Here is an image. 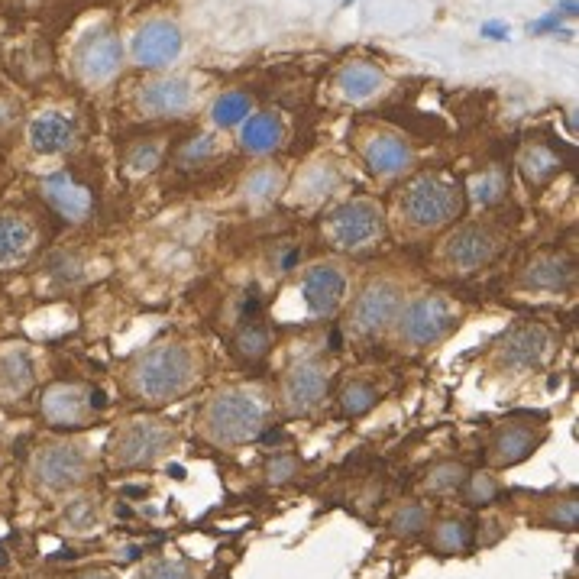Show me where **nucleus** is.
Returning a JSON list of instances; mask_svg holds the SVG:
<instances>
[{
  "mask_svg": "<svg viewBox=\"0 0 579 579\" xmlns=\"http://www.w3.org/2000/svg\"><path fill=\"white\" fill-rule=\"evenodd\" d=\"M243 191L253 204H263V201L275 198L282 191V175L275 172L272 165H259V169H253L250 175H246Z\"/></svg>",
  "mask_w": 579,
  "mask_h": 579,
  "instance_id": "nucleus-29",
  "label": "nucleus"
},
{
  "mask_svg": "<svg viewBox=\"0 0 579 579\" xmlns=\"http://www.w3.org/2000/svg\"><path fill=\"white\" fill-rule=\"evenodd\" d=\"M337 88H340V94L347 101L363 104L369 98H376V94L385 88V75L379 72L376 65H369V62H350V65L340 68Z\"/></svg>",
  "mask_w": 579,
  "mask_h": 579,
  "instance_id": "nucleus-23",
  "label": "nucleus"
},
{
  "mask_svg": "<svg viewBox=\"0 0 579 579\" xmlns=\"http://www.w3.org/2000/svg\"><path fill=\"white\" fill-rule=\"evenodd\" d=\"M4 563H7V554H4V547H0V567H4Z\"/></svg>",
  "mask_w": 579,
  "mask_h": 579,
  "instance_id": "nucleus-46",
  "label": "nucleus"
},
{
  "mask_svg": "<svg viewBox=\"0 0 579 579\" xmlns=\"http://www.w3.org/2000/svg\"><path fill=\"white\" fill-rule=\"evenodd\" d=\"M36 246V227L26 217L4 214L0 217V269H13L30 259Z\"/></svg>",
  "mask_w": 579,
  "mask_h": 579,
  "instance_id": "nucleus-21",
  "label": "nucleus"
},
{
  "mask_svg": "<svg viewBox=\"0 0 579 579\" xmlns=\"http://www.w3.org/2000/svg\"><path fill=\"white\" fill-rule=\"evenodd\" d=\"M201 350L188 340H159L127 369V392L143 405H169L185 398L201 379Z\"/></svg>",
  "mask_w": 579,
  "mask_h": 579,
  "instance_id": "nucleus-1",
  "label": "nucleus"
},
{
  "mask_svg": "<svg viewBox=\"0 0 579 579\" xmlns=\"http://www.w3.org/2000/svg\"><path fill=\"white\" fill-rule=\"evenodd\" d=\"M482 36H489V39H508V26H505V23H482Z\"/></svg>",
  "mask_w": 579,
  "mask_h": 579,
  "instance_id": "nucleus-43",
  "label": "nucleus"
},
{
  "mask_svg": "<svg viewBox=\"0 0 579 579\" xmlns=\"http://www.w3.org/2000/svg\"><path fill=\"white\" fill-rule=\"evenodd\" d=\"M269 405L256 389H220L204 402L198 415L201 437L214 447H243L266 431Z\"/></svg>",
  "mask_w": 579,
  "mask_h": 579,
  "instance_id": "nucleus-3",
  "label": "nucleus"
},
{
  "mask_svg": "<svg viewBox=\"0 0 579 579\" xmlns=\"http://www.w3.org/2000/svg\"><path fill=\"white\" fill-rule=\"evenodd\" d=\"M427 505H421V502H405L402 508H395V515H392V521H389V528H392V534H398V537H415V534H421L424 528H427Z\"/></svg>",
  "mask_w": 579,
  "mask_h": 579,
  "instance_id": "nucleus-30",
  "label": "nucleus"
},
{
  "mask_svg": "<svg viewBox=\"0 0 579 579\" xmlns=\"http://www.w3.org/2000/svg\"><path fill=\"white\" fill-rule=\"evenodd\" d=\"M43 198L52 204L55 211H59L65 220H88L91 211H94V198L85 185H78L68 172H55V175H46L43 178Z\"/></svg>",
  "mask_w": 579,
  "mask_h": 579,
  "instance_id": "nucleus-17",
  "label": "nucleus"
},
{
  "mask_svg": "<svg viewBox=\"0 0 579 579\" xmlns=\"http://www.w3.org/2000/svg\"><path fill=\"white\" fill-rule=\"evenodd\" d=\"M324 237L340 253H363L385 237V214L376 201L356 198L324 220Z\"/></svg>",
  "mask_w": 579,
  "mask_h": 579,
  "instance_id": "nucleus-7",
  "label": "nucleus"
},
{
  "mask_svg": "<svg viewBox=\"0 0 579 579\" xmlns=\"http://www.w3.org/2000/svg\"><path fill=\"white\" fill-rule=\"evenodd\" d=\"M466 473L460 463H437L431 473L424 479V489L434 492V495H447V492H457L463 482H466Z\"/></svg>",
  "mask_w": 579,
  "mask_h": 579,
  "instance_id": "nucleus-31",
  "label": "nucleus"
},
{
  "mask_svg": "<svg viewBox=\"0 0 579 579\" xmlns=\"http://www.w3.org/2000/svg\"><path fill=\"white\" fill-rule=\"evenodd\" d=\"M521 172H525L528 182L544 185L560 172V159L554 156V149H547L544 143H534L521 153Z\"/></svg>",
  "mask_w": 579,
  "mask_h": 579,
  "instance_id": "nucleus-27",
  "label": "nucleus"
},
{
  "mask_svg": "<svg viewBox=\"0 0 579 579\" xmlns=\"http://www.w3.org/2000/svg\"><path fill=\"white\" fill-rule=\"evenodd\" d=\"M560 7H563V13H567V17H573V13H576V0H560Z\"/></svg>",
  "mask_w": 579,
  "mask_h": 579,
  "instance_id": "nucleus-44",
  "label": "nucleus"
},
{
  "mask_svg": "<svg viewBox=\"0 0 579 579\" xmlns=\"http://www.w3.org/2000/svg\"><path fill=\"white\" fill-rule=\"evenodd\" d=\"M550 350H554V337L541 324H515L512 330H505L495 343V363L502 369H537Z\"/></svg>",
  "mask_w": 579,
  "mask_h": 579,
  "instance_id": "nucleus-12",
  "label": "nucleus"
},
{
  "mask_svg": "<svg viewBox=\"0 0 579 579\" xmlns=\"http://www.w3.org/2000/svg\"><path fill=\"white\" fill-rule=\"evenodd\" d=\"M317 175H321V178H305V182H301V198L317 201V198L330 195V188H334V172H330L327 165H321Z\"/></svg>",
  "mask_w": 579,
  "mask_h": 579,
  "instance_id": "nucleus-38",
  "label": "nucleus"
},
{
  "mask_svg": "<svg viewBox=\"0 0 579 579\" xmlns=\"http://www.w3.org/2000/svg\"><path fill=\"white\" fill-rule=\"evenodd\" d=\"M537 437L528 424H502L499 431H495L492 444H489V463L492 466H515L521 460H528L534 447H537Z\"/></svg>",
  "mask_w": 579,
  "mask_h": 579,
  "instance_id": "nucleus-20",
  "label": "nucleus"
},
{
  "mask_svg": "<svg viewBox=\"0 0 579 579\" xmlns=\"http://www.w3.org/2000/svg\"><path fill=\"white\" fill-rule=\"evenodd\" d=\"M94 525H98V502H94V499H75V502H68V508H65V528H68V531L85 534V531H91Z\"/></svg>",
  "mask_w": 579,
  "mask_h": 579,
  "instance_id": "nucleus-33",
  "label": "nucleus"
},
{
  "mask_svg": "<svg viewBox=\"0 0 579 579\" xmlns=\"http://www.w3.org/2000/svg\"><path fill=\"white\" fill-rule=\"evenodd\" d=\"M159 156H162L159 143H140V146H133V149H130L127 165H130V172H133V175H143V172H153V169H156V165H159Z\"/></svg>",
  "mask_w": 579,
  "mask_h": 579,
  "instance_id": "nucleus-37",
  "label": "nucleus"
},
{
  "mask_svg": "<svg viewBox=\"0 0 579 579\" xmlns=\"http://www.w3.org/2000/svg\"><path fill=\"white\" fill-rule=\"evenodd\" d=\"M269 482H288L292 476H298V460L295 457H275L266 470Z\"/></svg>",
  "mask_w": 579,
  "mask_h": 579,
  "instance_id": "nucleus-39",
  "label": "nucleus"
},
{
  "mask_svg": "<svg viewBox=\"0 0 579 579\" xmlns=\"http://www.w3.org/2000/svg\"><path fill=\"white\" fill-rule=\"evenodd\" d=\"M178 447V434L169 421L156 418H133L120 424L110 434L107 457L117 470H143V466H156Z\"/></svg>",
  "mask_w": 579,
  "mask_h": 579,
  "instance_id": "nucleus-5",
  "label": "nucleus"
},
{
  "mask_svg": "<svg viewBox=\"0 0 579 579\" xmlns=\"http://www.w3.org/2000/svg\"><path fill=\"white\" fill-rule=\"evenodd\" d=\"M140 579H195V570L185 560H153Z\"/></svg>",
  "mask_w": 579,
  "mask_h": 579,
  "instance_id": "nucleus-36",
  "label": "nucleus"
},
{
  "mask_svg": "<svg viewBox=\"0 0 579 579\" xmlns=\"http://www.w3.org/2000/svg\"><path fill=\"white\" fill-rule=\"evenodd\" d=\"M211 117L217 127H237L246 117H250V98H246L243 91H227L220 94L211 107Z\"/></svg>",
  "mask_w": 579,
  "mask_h": 579,
  "instance_id": "nucleus-28",
  "label": "nucleus"
},
{
  "mask_svg": "<svg viewBox=\"0 0 579 579\" xmlns=\"http://www.w3.org/2000/svg\"><path fill=\"white\" fill-rule=\"evenodd\" d=\"M473 544V531L463 518H444L431 531V547L440 554H463Z\"/></svg>",
  "mask_w": 579,
  "mask_h": 579,
  "instance_id": "nucleus-26",
  "label": "nucleus"
},
{
  "mask_svg": "<svg viewBox=\"0 0 579 579\" xmlns=\"http://www.w3.org/2000/svg\"><path fill=\"white\" fill-rule=\"evenodd\" d=\"M78 579H114V576L104 573V570H94V573H85V576H78Z\"/></svg>",
  "mask_w": 579,
  "mask_h": 579,
  "instance_id": "nucleus-45",
  "label": "nucleus"
},
{
  "mask_svg": "<svg viewBox=\"0 0 579 579\" xmlns=\"http://www.w3.org/2000/svg\"><path fill=\"white\" fill-rule=\"evenodd\" d=\"M573 282V263L567 256L544 253L528 263L525 269V285L537 288V292H563Z\"/></svg>",
  "mask_w": 579,
  "mask_h": 579,
  "instance_id": "nucleus-22",
  "label": "nucleus"
},
{
  "mask_svg": "<svg viewBox=\"0 0 579 579\" xmlns=\"http://www.w3.org/2000/svg\"><path fill=\"white\" fill-rule=\"evenodd\" d=\"M405 305L402 285L392 279H372L360 295L353 298L347 314V330L353 337H376L389 334L395 314Z\"/></svg>",
  "mask_w": 579,
  "mask_h": 579,
  "instance_id": "nucleus-8",
  "label": "nucleus"
},
{
  "mask_svg": "<svg viewBox=\"0 0 579 579\" xmlns=\"http://www.w3.org/2000/svg\"><path fill=\"white\" fill-rule=\"evenodd\" d=\"M499 188H502L499 178H486V182H479L476 198H479V201H495V198H499Z\"/></svg>",
  "mask_w": 579,
  "mask_h": 579,
  "instance_id": "nucleus-42",
  "label": "nucleus"
},
{
  "mask_svg": "<svg viewBox=\"0 0 579 579\" xmlns=\"http://www.w3.org/2000/svg\"><path fill=\"white\" fill-rule=\"evenodd\" d=\"M243 149H250L253 156H269L282 143V123L275 114H253L243 123Z\"/></svg>",
  "mask_w": 579,
  "mask_h": 579,
  "instance_id": "nucleus-24",
  "label": "nucleus"
},
{
  "mask_svg": "<svg viewBox=\"0 0 579 579\" xmlns=\"http://www.w3.org/2000/svg\"><path fill=\"white\" fill-rule=\"evenodd\" d=\"M528 30H531L534 36H541V33H557V30H563V26H560V10H557V13H550V17H541L537 23H531Z\"/></svg>",
  "mask_w": 579,
  "mask_h": 579,
  "instance_id": "nucleus-41",
  "label": "nucleus"
},
{
  "mask_svg": "<svg viewBox=\"0 0 579 579\" xmlns=\"http://www.w3.org/2000/svg\"><path fill=\"white\" fill-rule=\"evenodd\" d=\"M39 408H43V418L52 427H81L91 418V411L98 408V402H94V395L81 389V385L59 382L43 392Z\"/></svg>",
  "mask_w": 579,
  "mask_h": 579,
  "instance_id": "nucleus-15",
  "label": "nucleus"
},
{
  "mask_svg": "<svg viewBox=\"0 0 579 579\" xmlns=\"http://www.w3.org/2000/svg\"><path fill=\"white\" fill-rule=\"evenodd\" d=\"M269 347H272V340H269L266 324H246L240 330L237 350H240V356H246V360H263V356L269 353Z\"/></svg>",
  "mask_w": 579,
  "mask_h": 579,
  "instance_id": "nucleus-32",
  "label": "nucleus"
},
{
  "mask_svg": "<svg viewBox=\"0 0 579 579\" xmlns=\"http://www.w3.org/2000/svg\"><path fill=\"white\" fill-rule=\"evenodd\" d=\"M26 140H30V146L39 156H59L75 143V123L65 114H59V110H46V114L30 120Z\"/></svg>",
  "mask_w": 579,
  "mask_h": 579,
  "instance_id": "nucleus-18",
  "label": "nucleus"
},
{
  "mask_svg": "<svg viewBox=\"0 0 579 579\" xmlns=\"http://www.w3.org/2000/svg\"><path fill=\"white\" fill-rule=\"evenodd\" d=\"M120 62H123L120 39L110 30H104V26L91 30L78 43L75 65H78V75L85 78L88 85H104V81H110L120 72Z\"/></svg>",
  "mask_w": 579,
  "mask_h": 579,
  "instance_id": "nucleus-13",
  "label": "nucleus"
},
{
  "mask_svg": "<svg viewBox=\"0 0 579 579\" xmlns=\"http://www.w3.org/2000/svg\"><path fill=\"white\" fill-rule=\"evenodd\" d=\"M0 379L10 382V392H23L30 385V363L23 353H10L7 360H0Z\"/></svg>",
  "mask_w": 579,
  "mask_h": 579,
  "instance_id": "nucleus-35",
  "label": "nucleus"
},
{
  "mask_svg": "<svg viewBox=\"0 0 579 579\" xmlns=\"http://www.w3.org/2000/svg\"><path fill=\"white\" fill-rule=\"evenodd\" d=\"M330 389V369L321 360H301L292 369H285L279 382V405L288 415H311L321 408Z\"/></svg>",
  "mask_w": 579,
  "mask_h": 579,
  "instance_id": "nucleus-10",
  "label": "nucleus"
},
{
  "mask_svg": "<svg viewBox=\"0 0 579 579\" xmlns=\"http://www.w3.org/2000/svg\"><path fill=\"white\" fill-rule=\"evenodd\" d=\"M140 107L149 117H178L191 107V85L185 78H159L140 94Z\"/></svg>",
  "mask_w": 579,
  "mask_h": 579,
  "instance_id": "nucleus-19",
  "label": "nucleus"
},
{
  "mask_svg": "<svg viewBox=\"0 0 579 579\" xmlns=\"http://www.w3.org/2000/svg\"><path fill=\"white\" fill-rule=\"evenodd\" d=\"M460 305L447 295H418L402 305L389 327L392 343L402 353H418L447 340L460 324Z\"/></svg>",
  "mask_w": 579,
  "mask_h": 579,
  "instance_id": "nucleus-4",
  "label": "nucleus"
},
{
  "mask_svg": "<svg viewBox=\"0 0 579 579\" xmlns=\"http://www.w3.org/2000/svg\"><path fill=\"white\" fill-rule=\"evenodd\" d=\"M182 52V33L172 20H149L133 36V62L140 68H165Z\"/></svg>",
  "mask_w": 579,
  "mask_h": 579,
  "instance_id": "nucleus-14",
  "label": "nucleus"
},
{
  "mask_svg": "<svg viewBox=\"0 0 579 579\" xmlns=\"http://www.w3.org/2000/svg\"><path fill=\"white\" fill-rule=\"evenodd\" d=\"M88 453L78 444H49L43 450H36V457L30 463V473L36 479V486H43L46 492H68L78 489L81 482L88 479Z\"/></svg>",
  "mask_w": 579,
  "mask_h": 579,
  "instance_id": "nucleus-9",
  "label": "nucleus"
},
{
  "mask_svg": "<svg viewBox=\"0 0 579 579\" xmlns=\"http://www.w3.org/2000/svg\"><path fill=\"white\" fill-rule=\"evenodd\" d=\"M376 402H379V385L372 379H366V376L350 379L340 392V408H343V415L347 418L366 415V411L376 408Z\"/></svg>",
  "mask_w": 579,
  "mask_h": 579,
  "instance_id": "nucleus-25",
  "label": "nucleus"
},
{
  "mask_svg": "<svg viewBox=\"0 0 579 579\" xmlns=\"http://www.w3.org/2000/svg\"><path fill=\"white\" fill-rule=\"evenodd\" d=\"M463 211V191L444 175H418L395 198L392 227L402 240H427Z\"/></svg>",
  "mask_w": 579,
  "mask_h": 579,
  "instance_id": "nucleus-2",
  "label": "nucleus"
},
{
  "mask_svg": "<svg viewBox=\"0 0 579 579\" xmlns=\"http://www.w3.org/2000/svg\"><path fill=\"white\" fill-rule=\"evenodd\" d=\"M576 515H579V505L576 499H563V505H554V512H550V521L560 528H576Z\"/></svg>",
  "mask_w": 579,
  "mask_h": 579,
  "instance_id": "nucleus-40",
  "label": "nucleus"
},
{
  "mask_svg": "<svg viewBox=\"0 0 579 579\" xmlns=\"http://www.w3.org/2000/svg\"><path fill=\"white\" fill-rule=\"evenodd\" d=\"M502 250V233L492 224H463L450 230L444 243L437 246L434 263L440 275L450 279H466L479 269H486Z\"/></svg>",
  "mask_w": 579,
  "mask_h": 579,
  "instance_id": "nucleus-6",
  "label": "nucleus"
},
{
  "mask_svg": "<svg viewBox=\"0 0 579 579\" xmlns=\"http://www.w3.org/2000/svg\"><path fill=\"white\" fill-rule=\"evenodd\" d=\"M363 159L372 172L379 178H395L405 175L415 162V153H411L408 140H402L398 133H372L363 140Z\"/></svg>",
  "mask_w": 579,
  "mask_h": 579,
  "instance_id": "nucleus-16",
  "label": "nucleus"
},
{
  "mask_svg": "<svg viewBox=\"0 0 579 579\" xmlns=\"http://www.w3.org/2000/svg\"><path fill=\"white\" fill-rule=\"evenodd\" d=\"M347 288H350L347 269L334 263V259H327V263H314L305 269L298 292L311 317H334L347 305Z\"/></svg>",
  "mask_w": 579,
  "mask_h": 579,
  "instance_id": "nucleus-11",
  "label": "nucleus"
},
{
  "mask_svg": "<svg viewBox=\"0 0 579 579\" xmlns=\"http://www.w3.org/2000/svg\"><path fill=\"white\" fill-rule=\"evenodd\" d=\"M466 502L473 505H489L495 502V495H499V482H495L492 473H476V476H466Z\"/></svg>",
  "mask_w": 579,
  "mask_h": 579,
  "instance_id": "nucleus-34",
  "label": "nucleus"
}]
</instances>
